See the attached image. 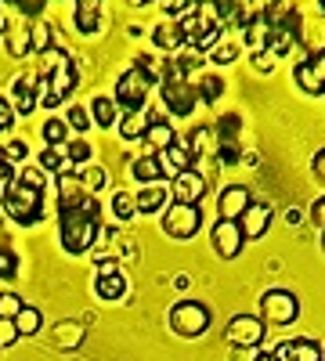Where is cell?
I'll use <instances>...</instances> for the list:
<instances>
[{
    "label": "cell",
    "mask_w": 325,
    "mask_h": 361,
    "mask_svg": "<svg viewBox=\"0 0 325 361\" xmlns=\"http://www.w3.org/2000/svg\"><path fill=\"white\" fill-rule=\"evenodd\" d=\"M235 54H239V51H235L231 44L228 47H214V62L217 66H228V62H235Z\"/></svg>",
    "instance_id": "obj_48"
},
{
    "label": "cell",
    "mask_w": 325,
    "mask_h": 361,
    "mask_svg": "<svg viewBox=\"0 0 325 361\" xmlns=\"http://www.w3.org/2000/svg\"><path fill=\"white\" fill-rule=\"evenodd\" d=\"M66 159H69V166L87 163V159H91V145H87V141H66Z\"/></svg>",
    "instance_id": "obj_39"
},
{
    "label": "cell",
    "mask_w": 325,
    "mask_h": 361,
    "mask_svg": "<svg viewBox=\"0 0 325 361\" xmlns=\"http://www.w3.org/2000/svg\"><path fill=\"white\" fill-rule=\"evenodd\" d=\"M105 275H120V260H112V257H105V260L98 264V279H105Z\"/></svg>",
    "instance_id": "obj_50"
},
{
    "label": "cell",
    "mask_w": 325,
    "mask_h": 361,
    "mask_svg": "<svg viewBox=\"0 0 325 361\" xmlns=\"http://www.w3.org/2000/svg\"><path fill=\"white\" fill-rule=\"evenodd\" d=\"M195 94H199V102H210V105H214V102L224 94V80H221V76H206V80L195 87Z\"/></svg>",
    "instance_id": "obj_35"
},
{
    "label": "cell",
    "mask_w": 325,
    "mask_h": 361,
    "mask_svg": "<svg viewBox=\"0 0 325 361\" xmlns=\"http://www.w3.org/2000/svg\"><path fill=\"white\" fill-rule=\"evenodd\" d=\"M206 188L210 185H206V177L199 170H185L181 177L170 180V195H173V202H181V206H199Z\"/></svg>",
    "instance_id": "obj_11"
},
{
    "label": "cell",
    "mask_w": 325,
    "mask_h": 361,
    "mask_svg": "<svg viewBox=\"0 0 325 361\" xmlns=\"http://www.w3.org/2000/svg\"><path fill=\"white\" fill-rule=\"evenodd\" d=\"M58 231H62V250L80 257L87 253L102 235V206L94 195H80L58 202Z\"/></svg>",
    "instance_id": "obj_1"
},
{
    "label": "cell",
    "mask_w": 325,
    "mask_h": 361,
    "mask_svg": "<svg viewBox=\"0 0 325 361\" xmlns=\"http://www.w3.org/2000/svg\"><path fill=\"white\" fill-rule=\"evenodd\" d=\"M141 141H145V148H149V156H159L177 141V134H173V127L166 123L163 116H149V130H145Z\"/></svg>",
    "instance_id": "obj_17"
},
{
    "label": "cell",
    "mask_w": 325,
    "mask_h": 361,
    "mask_svg": "<svg viewBox=\"0 0 325 361\" xmlns=\"http://www.w3.org/2000/svg\"><path fill=\"white\" fill-rule=\"evenodd\" d=\"M311 170H314V177L325 185V148H318L314 152V159H311Z\"/></svg>",
    "instance_id": "obj_49"
},
{
    "label": "cell",
    "mask_w": 325,
    "mask_h": 361,
    "mask_svg": "<svg viewBox=\"0 0 325 361\" xmlns=\"http://www.w3.org/2000/svg\"><path fill=\"white\" fill-rule=\"evenodd\" d=\"M246 8H250V15H264V18H268L275 11V0H246Z\"/></svg>",
    "instance_id": "obj_47"
},
{
    "label": "cell",
    "mask_w": 325,
    "mask_h": 361,
    "mask_svg": "<svg viewBox=\"0 0 325 361\" xmlns=\"http://www.w3.org/2000/svg\"><path fill=\"white\" fill-rule=\"evenodd\" d=\"M185 145L192 148L195 159H199V156H217V134H214V127H195Z\"/></svg>",
    "instance_id": "obj_22"
},
{
    "label": "cell",
    "mask_w": 325,
    "mask_h": 361,
    "mask_svg": "<svg viewBox=\"0 0 325 361\" xmlns=\"http://www.w3.org/2000/svg\"><path fill=\"white\" fill-rule=\"evenodd\" d=\"M44 141H47V148L66 145V141H69V127H66V119H47V123H44Z\"/></svg>",
    "instance_id": "obj_34"
},
{
    "label": "cell",
    "mask_w": 325,
    "mask_h": 361,
    "mask_svg": "<svg viewBox=\"0 0 325 361\" xmlns=\"http://www.w3.org/2000/svg\"><path fill=\"white\" fill-rule=\"evenodd\" d=\"M15 119H18V116H15L11 102H8L4 94H0V134H8V130L15 127Z\"/></svg>",
    "instance_id": "obj_44"
},
{
    "label": "cell",
    "mask_w": 325,
    "mask_h": 361,
    "mask_svg": "<svg viewBox=\"0 0 325 361\" xmlns=\"http://www.w3.org/2000/svg\"><path fill=\"white\" fill-rule=\"evenodd\" d=\"M253 69H257V73H271V69H275V54H271V51H257V54H253Z\"/></svg>",
    "instance_id": "obj_46"
},
{
    "label": "cell",
    "mask_w": 325,
    "mask_h": 361,
    "mask_svg": "<svg viewBox=\"0 0 325 361\" xmlns=\"http://www.w3.org/2000/svg\"><path fill=\"white\" fill-rule=\"evenodd\" d=\"M11 177H15V170H11V166H8L4 159H0V185H8Z\"/></svg>",
    "instance_id": "obj_52"
},
{
    "label": "cell",
    "mask_w": 325,
    "mask_h": 361,
    "mask_svg": "<svg viewBox=\"0 0 325 361\" xmlns=\"http://www.w3.org/2000/svg\"><path fill=\"white\" fill-rule=\"evenodd\" d=\"M83 336H87V329L80 322H62V325L54 329V343L62 347V350H76L83 343Z\"/></svg>",
    "instance_id": "obj_24"
},
{
    "label": "cell",
    "mask_w": 325,
    "mask_h": 361,
    "mask_svg": "<svg viewBox=\"0 0 325 361\" xmlns=\"http://www.w3.org/2000/svg\"><path fill=\"white\" fill-rule=\"evenodd\" d=\"M22 336H18V329H15V322H8V318H0V350H11L15 343H18Z\"/></svg>",
    "instance_id": "obj_42"
},
{
    "label": "cell",
    "mask_w": 325,
    "mask_h": 361,
    "mask_svg": "<svg viewBox=\"0 0 325 361\" xmlns=\"http://www.w3.org/2000/svg\"><path fill=\"white\" fill-rule=\"evenodd\" d=\"M159 94H163V105L170 109V116H192V109L199 105L195 83H188V80H163Z\"/></svg>",
    "instance_id": "obj_8"
},
{
    "label": "cell",
    "mask_w": 325,
    "mask_h": 361,
    "mask_svg": "<svg viewBox=\"0 0 325 361\" xmlns=\"http://www.w3.org/2000/svg\"><path fill=\"white\" fill-rule=\"evenodd\" d=\"M98 4H102V0H76L80 11H98Z\"/></svg>",
    "instance_id": "obj_53"
},
{
    "label": "cell",
    "mask_w": 325,
    "mask_h": 361,
    "mask_svg": "<svg viewBox=\"0 0 325 361\" xmlns=\"http://www.w3.org/2000/svg\"><path fill=\"white\" fill-rule=\"evenodd\" d=\"M145 130H149V116L145 112H123L120 116V137L123 141H141Z\"/></svg>",
    "instance_id": "obj_23"
},
{
    "label": "cell",
    "mask_w": 325,
    "mask_h": 361,
    "mask_svg": "<svg viewBox=\"0 0 325 361\" xmlns=\"http://www.w3.org/2000/svg\"><path fill=\"white\" fill-rule=\"evenodd\" d=\"M130 177L134 180H141V185H159V163H156V156H141V159H134L130 163Z\"/></svg>",
    "instance_id": "obj_26"
},
{
    "label": "cell",
    "mask_w": 325,
    "mask_h": 361,
    "mask_svg": "<svg viewBox=\"0 0 325 361\" xmlns=\"http://www.w3.org/2000/svg\"><path fill=\"white\" fill-rule=\"evenodd\" d=\"M29 22L33 18H18V22H11L8 25V33H4V44H8V54L11 58H25L29 51H33V44H29Z\"/></svg>",
    "instance_id": "obj_19"
},
{
    "label": "cell",
    "mask_w": 325,
    "mask_h": 361,
    "mask_svg": "<svg viewBox=\"0 0 325 361\" xmlns=\"http://www.w3.org/2000/svg\"><path fill=\"white\" fill-rule=\"evenodd\" d=\"M22 307H25V304H22V296H18V293H0V318L15 322Z\"/></svg>",
    "instance_id": "obj_37"
},
{
    "label": "cell",
    "mask_w": 325,
    "mask_h": 361,
    "mask_svg": "<svg viewBox=\"0 0 325 361\" xmlns=\"http://www.w3.org/2000/svg\"><path fill=\"white\" fill-rule=\"evenodd\" d=\"M18 275V257L15 250H0V282H8Z\"/></svg>",
    "instance_id": "obj_40"
},
{
    "label": "cell",
    "mask_w": 325,
    "mask_h": 361,
    "mask_svg": "<svg viewBox=\"0 0 325 361\" xmlns=\"http://www.w3.org/2000/svg\"><path fill=\"white\" fill-rule=\"evenodd\" d=\"M8 33V18H4V11H0V37Z\"/></svg>",
    "instance_id": "obj_55"
},
{
    "label": "cell",
    "mask_w": 325,
    "mask_h": 361,
    "mask_svg": "<svg viewBox=\"0 0 325 361\" xmlns=\"http://www.w3.org/2000/svg\"><path fill=\"white\" fill-rule=\"evenodd\" d=\"M170 329L185 340H195L210 329V311H206V304H199V300H181V304H173V311H170Z\"/></svg>",
    "instance_id": "obj_5"
},
{
    "label": "cell",
    "mask_w": 325,
    "mask_h": 361,
    "mask_svg": "<svg viewBox=\"0 0 325 361\" xmlns=\"http://www.w3.org/2000/svg\"><path fill=\"white\" fill-rule=\"evenodd\" d=\"M300 314V300L289 289H268L260 296V322L264 325H293Z\"/></svg>",
    "instance_id": "obj_4"
},
{
    "label": "cell",
    "mask_w": 325,
    "mask_h": 361,
    "mask_svg": "<svg viewBox=\"0 0 325 361\" xmlns=\"http://www.w3.org/2000/svg\"><path fill=\"white\" fill-rule=\"evenodd\" d=\"M51 80V102L47 109H58L66 98H69V90L76 87V66H73V58L69 54H54V69L47 73Z\"/></svg>",
    "instance_id": "obj_9"
},
{
    "label": "cell",
    "mask_w": 325,
    "mask_h": 361,
    "mask_svg": "<svg viewBox=\"0 0 325 361\" xmlns=\"http://www.w3.org/2000/svg\"><path fill=\"white\" fill-rule=\"evenodd\" d=\"M29 44H33V51H37V54H44V51H51V47H54L51 25H47L44 18H33V22H29Z\"/></svg>",
    "instance_id": "obj_31"
},
{
    "label": "cell",
    "mask_w": 325,
    "mask_h": 361,
    "mask_svg": "<svg viewBox=\"0 0 325 361\" xmlns=\"http://www.w3.org/2000/svg\"><path fill=\"white\" fill-rule=\"evenodd\" d=\"M250 202L253 199H250V188L246 185H228L221 192V199H217V214H221V221H239L246 214Z\"/></svg>",
    "instance_id": "obj_16"
},
{
    "label": "cell",
    "mask_w": 325,
    "mask_h": 361,
    "mask_svg": "<svg viewBox=\"0 0 325 361\" xmlns=\"http://www.w3.org/2000/svg\"><path fill=\"white\" fill-rule=\"evenodd\" d=\"M15 8H18L25 18H40V11L47 8V0H15Z\"/></svg>",
    "instance_id": "obj_45"
},
{
    "label": "cell",
    "mask_w": 325,
    "mask_h": 361,
    "mask_svg": "<svg viewBox=\"0 0 325 361\" xmlns=\"http://www.w3.org/2000/svg\"><path fill=\"white\" fill-rule=\"evenodd\" d=\"M311 221H314V224H318V228L325 231V195H321V199H318V202L311 206Z\"/></svg>",
    "instance_id": "obj_51"
},
{
    "label": "cell",
    "mask_w": 325,
    "mask_h": 361,
    "mask_svg": "<svg viewBox=\"0 0 325 361\" xmlns=\"http://www.w3.org/2000/svg\"><path fill=\"white\" fill-rule=\"evenodd\" d=\"M243 246H246V238H243L239 221H217V224H214V250H217L224 260H235V257L243 253Z\"/></svg>",
    "instance_id": "obj_14"
},
{
    "label": "cell",
    "mask_w": 325,
    "mask_h": 361,
    "mask_svg": "<svg viewBox=\"0 0 325 361\" xmlns=\"http://www.w3.org/2000/svg\"><path fill=\"white\" fill-rule=\"evenodd\" d=\"M73 25L80 29L83 37H94L98 29H102V15H98V11H80V8H76V11H73Z\"/></svg>",
    "instance_id": "obj_33"
},
{
    "label": "cell",
    "mask_w": 325,
    "mask_h": 361,
    "mask_svg": "<svg viewBox=\"0 0 325 361\" xmlns=\"http://www.w3.org/2000/svg\"><path fill=\"white\" fill-rule=\"evenodd\" d=\"M152 80L145 76L137 66L134 69H127L120 80H116V109H123V112H141L145 109V102H149V94H152Z\"/></svg>",
    "instance_id": "obj_3"
},
{
    "label": "cell",
    "mask_w": 325,
    "mask_h": 361,
    "mask_svg": "<svg viewBox=\"0 0 325 361\" xmlns=\"http://www.w3.org/2000/svg\"><path fill=\"white\" fill-rule=\"evenodd\" d=\"M94 293H98L102 300H120L123 293H130V282H127L123 271H120V275H105V279L94 282Z\"/></svg>",
    "instance_id": "obj_25"
},
{
    "label": "cell",
    "mask_w": 325,
    "mask_h": 361,
    "mask_svg": "<svg viewBox=\"0 0 325 361\" xmlns=\"http://www.w3.org/2000/svg\"><path fill=\"white\" fill-rule=\"evenodd\" d=\"M0 206H4V214L15 224L33 228L44 217V192L40 188H29V185H22L18 177H11L8 185H4V199H0Z\"/></svg>",
    "instance_id": "obj_2"
},
{
    "label": "cell",
    "mask_w": 325,
    "mask_h": 361,
    "mask_svg": "<svg viewBox=\"0 0 325 361\" xmlns=\"http://www.w3.org/2000/svg\"><path fill=\"white\" fill-rule=\"evenodd\" d=\"M156 163H159V177H166V180H173V177H181L185 170H195V156H192V148L188 145H181V141H173L166 152H159L156 156Z\"/></svg>",
    "instance_id": "obj_12"
},
{
    "label": "cell",
    "mask_w": 325,
    "mask_h": 361,
    "mask_svg": "<svg viewBox=\"0 0 325 361\" xmlns=\"http://www.w3.org/2000/svg\"><path fill=\"white\" fill-rule=\"evenodd\" d=\"M0 221H4V217H0Z\"/></svg>",
    "instance_id": "obj_59"
},
{
    "label": "cell",
    "mask_w": 325,
    "mask_h": 361,
    "mask_svg": "<svg viewBox=\"0 0 325 361\" xmlns=\"http://www.w3.org/2000/svg\"><path fill=\"white\" fill-rule=\"evenodd\" d=\"M253 361H278V357H275L271 350H257V357H253Z\"/></svg>",
    "instance_id": "obj_54"
},
{
    "label": "cell",
    "mask_w": 325,
    "mask_h": 361,
    "mask_svg": "<svg viewBox=\"0 0 325 361\" xmlns=\"http://www.w3.org/2000/svg\"><path fill=\"white\" fill-rule=\"evenodd\" d=\"M318 8H321V15H325V0H318Z\"/></svg>",
    "instance_id": "obj_56"
},
{
    "label": "cell",
    "mask_w": 325,
    "mask_h": 361,
    "mask_svg": "<svg viewBox=\"0 0 325 361\" xmlns=\"http://www.w3.org/2000/svg\"><path fill=\"white\" fill-rule=\"evenodd\" d=\"M18 180H22V185H29V188H40L44 192V185H47V173L40 170V166H25L22 173H15Z\"/></svg>",
    "instance_id": "obj_41"
},
{
    "label": "cell",
    "mask_w": 325,
    "mask_h": 361,
    "mask_svg": "<svg viewBox=\"0 0 325 361\" xmlns=\"http://www.w3.org/2000/svg\"><path fill=\"white\" fill-rule=\"evenodd\" d=\"M112 214L120 217V221H134V217H137L134 195H130V192H116V195H112Z\"/></svg>",
    "instance_id": "obj_32"
},
{
    "label": "cell",
    "mask_w": 325,
    "mask_h": 361,
    "mask_svg": "<svg viewBox=\"0 0 325 361\" xmlns=\"http://www.w3.org/2000/svg\"><path fill=\"white\" fill-rule=\"evenodd\" d=\"M40 170L44 173H66V170H73L69 166V159H66V145H58V148H44L40 152Z\"/></svg>",
    "instance_id": "obj_27"
},
{
    "label": "cell",
    "mask_w": 325,
    "mask_h": 361,
    "mask_svg": "<svg viewBox=\"0 0 325 361\" xmlns=\"http://www.w3.org/2000/svg\"><path fill=\"white\" fill-rule=\"evenodd\" d=\"M321 250H325V235H321Z\"/></svg>",
    "instance_id": "obj_57"
},
{
    "label": "cell",
    "mask_w": 325,
    "mask_h": 361,
    "mask_svg": "<svg viewBox=\"0 0 325 361\" xmlns=\"http://www.w3.org/2000/svg\"><path fill=\"white\" fill-rule=\"evenodd\" d=\"M11 109L15 116H29V112H37V76L33 73H22L15 83H11Z\"/></svg>",
    "instance_id": "obj_15"
},
{
    "label": "cell",
    "mask_w": 325,
    "mask_h": 361,
    "mask_svg": "<svg viewBox=\"0 0 325 361\" xmlns=\"http://www.w3.org/2000/svg\"><path fill=\"white\" fill-rule=\"evenodd\" d=\"M202 224V214H199V206H181V202H173L163 209V231L170 238H177V243H185V238H192Z\"/></svg>",
    "instance_id": "obj_6"
},
{
    "label": "cell",
    "mask_w": 325,
    "mask_h": 361,
    "mask_svg": "<svg viewBox=\"0 0 325 361\" xmlns=\"http://www.w3.org/2000/svg\"><path fill=\"white\" fill-rule=\"evenodd\" d=\"M278 361H321V347L314 340H286L271 350Z\"/></svg>",
    "instance_id": "obj_18"
},
{
    "label": "cell",
    "mask_w": 325,
    "mask_h": 361,
    "mask_svg": "<svg viewBox=\"0 0 325 361\" xmlns=\"http://www.w3.org/2000/svg\"><path fill=\"white\" fill-rule=\"evenodd\" d=\"M134 202H137V214H159V209H166V202H170V188L166 185H145L134 195Z\"/></svg>",
    "instance_id": "obj_20"
},
{
    "label": "cell",
    "mask_w": 325,
    "mask_h": 361,
    "mask_svg": "<svg viewBox=\"0 0 325 361\" xmlns=\"http://www.w3.org/2000/svg\"><path fill=\"white\" fill-rule=\"evenodd\" d=\"M293 80L300 83L304 94H325V51L311 54L307 62H297V69H293Z\"/></svg>",
    "instance_id": "obj_10"
},
{
    "label": "cell",
    "mask_w": 325,
    "mask_h": 361,
    "mask_svg": "<svg viewBox=\"0 0 325 361\" xmlns=\"http://www.w3.org/2000/svg\"><path fill=\"white\" fill-rule=\"evenodd\" d=\"M80 180H83V188H87V192L94 195V192H102V188H105L109 173H105L102 166H91V170H83V173H80Z\"/></svg>",
    "instance_id": "obj_38"
},
{
    "label": "cell",
    "mask_w": 325,
    "mask_h": 361,
    "mask_svg": "<svg viewBox=\"0 0 325 361\" xmlns=\"http://www.w3.org/2000/svg\"><path fill=\"white\" fill-rule=\"evenodd\" d=\"M8 4H15V0H8Z\"/></svg>",
    "instance_id": "obj_58"
},
{
    "label": "cell",
    "mask_w": 325,
    "mask_h": 361,
    "mask_svg": "<svg viewBox=\"0 0 325 361\" xmlns=\"http://www.w3.org/2000/svg\"><path fill=\"white\" fill-rule=\"evenodd\" d=\"M271 221H275V206L271 202H250L246 214L239 217L243 238H264L268 228H271Z\"/></svg>",
    "instance_id": "obj_13"
},
{
    "label": "cell",
    "mask_w": 325,
    "mask_h": 361,
    "mask_svg": "<svg viewBox=\"0 0 325 361\" xmlns=\"http://www.w3.org/2000/svg\"><path fill=\"white\" fill-rule=\"evenodd\" d=\"M25 156H29V145H25V141H18V137H15V141H8V145H0V159H4L8 166L22 163Z\"/></svg>",
    "instance_id": "obj_36"
},
{
    "label": "cell",
    "mask_w": 325,
    "mask_h": 361,
    "mask_svg": "<svg viewBox=\"0 0 325 361\" xmlns=\"http://www.w3.org/2000/svg\"><path fill=\"white\" fill-rule=\"evenodd\" d=\"M264 329H268V325H264L257 314H235L228 322V329H224V340L231 347H239V350H253L264 340Z\"/></svg>",
    "instance_id": "obj_7"
},
{
    "label": "cell",
    "mask_w": 325,
    "mask_h": 361,
    "mask_svg": "<svg viewBox=\"0 0 325 361\" xmlns=\"http://www.w3.org/2000/svg\"><path fill=\"white\" fill-rule=\"evenodd\" d=\"M243 33H246V47L257 54V51H268V40H271V22L264 18V15H253L246 25H243Z\"/></svg>",
    "instance_id": "obj_21"
},
{
    "label": "cell",
    "mask_w": 325,
    "mask_h": 361,
    "mask_svg": "<svg viewBox=\"0 0 325 361\" xmlns=\"http://www.w3.org/2000/svg\"><path fill=\"white\" fill-rule=\"evenodd\" d=\"M40 325H44V311L40 307H22L18 318H15V329H18V336H37L40 333Z\"/></svg>",
    "instance_id": "obj_28"
},
{
    "label": "cell",
    "mask_w": 325,
    "mask_h": 361,
    "mask_svg": "<svg viewBox=\"0 0 325 361\" xmlns=\"http://www.w3.org/2000/svg\"><path fill=\"white\" fill-rule=\"evenodd\" d=\"M66 127H73V130H87V127H91V112L80 109V105H73L69 116H66Z\"/></svg>",
    "instance_id": "obj_43"
},
{
    "label": "cell",
    "mask_w": 325,
    "mask_h": 361,
    "mask_svg": "<svg viewBox=\"0 0 325 361\" xmlns=\"http://www.w3.org/2000/svg\"><path fill=\"white\" fill-rule=\"evenodd\" d=\"M152 40L163 51H181L185 47V37H181V29H177V22H163L156 33H152Z\"/></svg>",
    "instance_id": "obj_29"
},
{
    "label": "cell",
    "mask_w": 325,
    "mask_h": 361,
    "mask_svg": "<svg viewBox=\"0 0 325 361\" xmlns=\"http://www.w3.org/2000/svg\"><path fill=\"white\" fill-rule=\"evenodd\" d=\"M116 119H120V109H116L112 98H94V102H91V123H98V127H112Z\"/></svg>",
    "instance_id": "obj_30"
}]
</instances>
